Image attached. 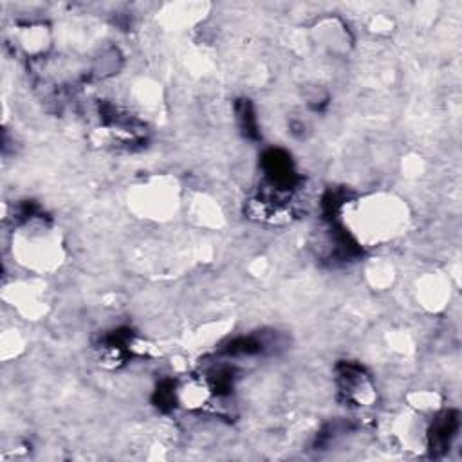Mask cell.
Segmentation results:
<instances>
[{
  "instance_id": "3957f363",
  "label": "cell",
  "mask_w": 462,
  "mask_h": 462,
  "mask_svg": "<svg viewBox=\"0 0 462 462\" xmlns=\"http://www.w3.org/2000/svg\"><path fill=\"white\" fill-rule=\"evenodd\" d=\"M262 351H264V342L262 339L255 338V336L231 339V342L222 349L224 354L227 356H253V354H260Z\"/></svg>"
},
{
  "instance_id": "277c9868",
  "label": "cell",
  "mask_w": 462,
  "mask_h": 462,
  "mask_svg": "<svg viewBox=\"0 0 462 462\" xmlns=\"http://www.w3.org/2000/svg\"><path fill=\"white\" fill-rule=\"evenodd\" d=\"M237 111V120H239L240 128L247 137L257 140L259 137V125H257L255 111H253L252 103L247 100H240L235 107Z\"/></svg>"
},
{
  "instance_id": "6da1fadb",
  "label": "cell",
  "mask_w": 462,
  "mask_h": 462,
  "mask_svg": "<svg viewBox=\"0 0 462 462\" xmlns=\"http://www.w3.org/2000/svg\"><path fill=\"white\" fill-rule=\"evenodd\" d=\"M262 167L266 171L267 179L271 188L276 191L291 190L296 183V174L293 168L291 157L287 156L283 150L278 148H271L267 150L262 157Z\"/></svg>"
},
{
  "instance_id": "7a4b0ae2",
  "label": "cell",
  "mask_w": 462,
  "mask_h": 462,
  "mask_svg": "<svg viewBox=\"0 0 462 462\" xmlns=\"http://www.w3.org/2000/svg\"><path fill=\"white\" fill-rule=\"evenodd\" d=\"M458 432V414L453 410H448L439 415L434 421V427L430 430V446L434 453H442L450 450L451 441Z\"/></svg>"
},
{
  "instance_id": "5b68a950",
  "label": "cell",
  "mask_w": 462,
  "mask_h": 462,
  "mask_svg": "<svg viewBox=\"0 0 462 462\" xmlns=\"http://www.w3.org/2000/svg\"><path fill=\"white\" fill-rule=\"evenodd\" d=\"M156 402L161 410H170L176 402V395H174V383L164 381L156 392Z\"/></svg>"
}]
</instances>
